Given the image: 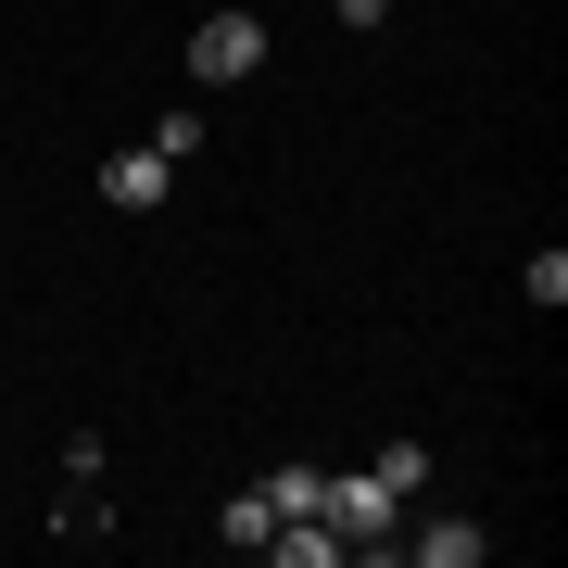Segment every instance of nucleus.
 I'll return each instance as SVG.
<instances>
[{"label":"nucleus","instance_id":"nucleus-2","mask_svg":"<svg viewBox=\"0 0 568 568\" xmlns=\"http://www.w3.org/2000/svg\"><path fill=\"white\" fill-rule=\"evenodd\" d=\"M253 63H265V26H253V13H215V26H190V77H203V89H241Z\"/></svg>","mask_w":568,"mask_h":568},{"label":"nucleus","instance_id":"nucleus-3","mask_svg":"<svg viewBox=\"0 0 568 568\" xmlns=\"http://www.w3.org/2000/svg\"><path fill=\"white\" fill-rule=\"evenodd\" d=\"M164 190H178V164H164L152 140H140V152H114V164H102V203H114V215H152V203H164Z\"/></svg>","mask_w":568,"mask_h":568},{"label":"nucleus","instance_id":"nucleus-7","mask_svg":"<svg viewBox=\"0 0 568 568\" xmlns=\"http://www.w3.org/2000/svg\"><path fill=\"white\" fill-rule=\"evenodd\" d=\"M328 13H342V26H392V0H328Z\"/></svg>","mask_w":568,"mask_h":568},{"label":"nucleus","instance_id":"nucleus-6","mask_svg":"<svg viewBox=\"0 0 568 568\" xmlns=\"http://www.w3.org/2000/svg\"><path fill=\"white\" fill-rule=\"evenodd\" d=\"M366 467H379L392 493H417V480H429V443H379V455H366Z\"/></svg>","mask_w":568,"mask_h":568},{"label":"nucleus","instance_id":"nucleus-4","mask_svg":"<svg viewBox=\"0 0 568 568\" xmlns=\"http://www.w3.org/2000/svg\"><path fill=\"white\" fill-rule=\"evenodd\" d=\"M392 544H405L417 568H480V544H493V530H467V518H429V530H392Z\"/></svg>","mask_w":568,"mask_h":568},{"label":"nucleus","instance_id":"nucleus-5","mask_svg":"<svg viewBox=\"0 0 568 568\" xmlns=\"http://www.w3.org/2000/svg\"><path fill=\"white\" fill-rule=\"evenodd\" d=\"M518 291H530V304H544V316H556V304H568V253L544 241V253H530V278H518Z\"/></svg>","mask_w":568,"mask_h":568},{"label":"nucleus","instance_id":"nucleus-1","mask_svg":"<svg viewBox=\"0 0 568 568\" xmlns=\"http://www.w3.org/2000/svg\"><path fill=\"white\" fill-rule=\"evenodd\" d=\"M316 518L342 530V556H366V544H392V518H405V493H392L379 467H342V480H316Z\"/></svg>","mask_w":568,"mask_h":568}]
</instances>
